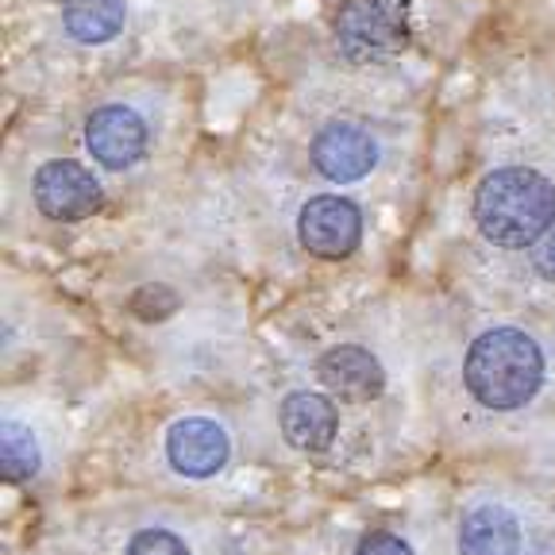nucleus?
Returning a JSON list of instances; mask_svg holds the SVG:
<instances>
[{
    "label": "nucleus",
    "instance_id": "nucleus-13",
    "mask_svg": "<svg viewBox=\"0 0 555 555\" xmlns=\"http://www.w3.org/2000/svg\"><path fill=\"white\" fill-rule=\"evenodd\" d=\"M39 443H35V436L27 433L24 425H16V421H9L4 425V436H0V470H4V478L9 482H27V478L39 470Z\"/></svg>",
    "mask_w": 555,
    "mask_h": 555
},
{
    "label": "nucleus",
    "instance_id": "nucleus-15",
    "mask_svg": "<svg viewBox=\"0 0 555 555\" xmlns=\"http://www.w3.org/2000/svg\"><path fill=\"white\" fill-rule=\"evenodd\" d=\"M128 555H190L182 537H173L170 529H143L131 537Z\"/></svg>",
    "mask_w": 555,
    "mask_h": 555
},
{
    "label": "nucleus",
    "instance_id": "nucleus-3",
    "mask_svg": "<svg viewBox=\"0 0 555 555\" xmlns=\"http://www.w3.org/2000/svg\"><path fill=\"white\" fill-rule=\"evenodd\" d=\"M336 51L351 66H374L409 47L405 9L393 0H344L332 20Z\"/></svg>",
    "mask_w": 555,
    "mask_h": 555
},
{
    "label": "nucleus",
    "instance_id": "nucleus-1",
    "mask_svg": "<svg viewBox=\"0 0 555 555\" xmlns=\"http://www.w3.org/2000/svg\"><path fill=\"white\" fill-rule=\"evenodd\" d=\"M555 220V185L529 166L486 173L475 193V224L494 247H532Z\"/></svg>",
    "mask_w": 555,
    "mask_h": 555
},
{
    "label": "nucleus",
    "instance_id": "nucleus-12",
    "mask_svg": "<svg viewBox=\"0 0 555 555\" xmlns=\"http://www.w3.org/2000/svg\"><path fill=\"white\" fill-rule=\"evenodd\" d=\"M124 0H66L62 4V24H66L69 39H78L86 47L108 43L124 31Z\"/></svg>",
    "mask_w": 555,
    "mask_h": 555
},
{
    "label": "nucleus",
    "instance_id": "nucleus-16",
    "mask_svg": "<svg viewBox=\"0 0 555 555\" xmlns=\"http://www.w3.org/2000/svg\"><path fill=\"white\" fill-rule=\"evenodd\" d=\"M356 555H413V547L401 537H393V532H366V537L359 540Z\"/></svg>",
    "mask_w": 555,
    "mask_h": 555
},
{
    "label": "nucleus",
    "instance_id": "nucleus-7",
    "mask_svg": "<svg viewBox=\"0 0 555 555\" xmlns=\"http://www.w3.org/2000/svg\"><path fill=\"white\" fill-rule=\"evenodd\" d=\"M86 147L104 170H128L147 151V124L124 104H104L86 124Z\"/></svg>",
    "mask_w": 555,
    "mask_h": 555
},
{
    "label": "nucleus",
    "instance_id": "nucleus-8",
    "mask_svg": "<svg viewBox=\"0 0 555 555\" xmlns=\"http://www.w3.org/2000/svg\"><path fill=\"white\" fill-rule=\"evenodd\" d=\"M166 455L173 470L185 478H212L232 455L224 425L208 421V416H185L166 433Z\"/></svg>",
    "mask_w": 555,
    "mask_h": 555
},
{
    "label": "nucleus",
    "instance_id": "nucleus-6",
    "mask_svg": "<svg viewBox=\"0 0 555 555\" xmlns=\"http://www.w3.org/2000/svg\"><path fill=\"white\" fill-rule=\"evenodd\" d=\"M312 166L328 178V182H359L374 170L378 163V143L366 128L359 124H324L317 135H312Z\"/></svg>",
    "mask_w": 555,
    "mask_h": 555
},
{
    "label": "nucleus",
    "instance_id": "nucleus-2",
    "mask_svg": "<svg viewBox=\"0 0 555 555\" xmlns=\"http://www.w3.org/2000/svg\"><path fill=\"white\" fill-rule=\"evenodd\" d=\"M463 382L486 409H520L537 398L544 382V351L520 328H490L470 344Z\"/></svg>",
    "mask_w": 555,
    "mask_h": 555
},
{
    "label": "nucleus",
    "instance_id": "nucleus-14",
    "mask_svg": "<svg viewBox=\"0 0 555 555\" xmlns=\"http://www.w3.org/2000/svg\"><path fill=\"white\" fill-rule=\"evenodd\" d=\"M173 309H178V294H173L170 286H163V282L143 286L131 297V312H135L139 321H166Z\"/></svg>",
    "mask_w": 555,
    "mask_h": 555
},
{
    "label": "nucleus",
    "instance_id": "nucleus-4",
    "mask_svg": "<svg viewBox=\"0 0 555 555\" xmlns=\"http://www.w3.org/2000/svg\"><path fill=\"white\" fill-rule=\"evenodd\" d=\"M31 193L39 212L59 220V224H78L86 217H96L104 205V190L93 178V170L74 163V158H51L39 166Z\"/></svg>",
    "mask_w": 555,
    "mask_h": 555
},
{
    "label": "nucleus",
    "instance_id": "nucleus-17",
    "mask_svg": "<svg viewBox=\"0 0 555 555\" xmlns=\"http://www.w3.org/2000/svg\"><path fill=\"white\" fill-rule=\"evenodd\" d=\"M532 262H537V270L547 282H555V220H552V228L532 243Z\"/></svg>",
    "mask_w": 555,
    "mask_h": 555
},
{
    "label": "nucleus",
    "instance_id": "nucleus-10",
    "mask_svg": "<svg viewBox=\"0 0 555 555\" xmlns=\"http://www.w3.org/2000/svg\"><path fill=\"white\" fill-rule=\"evenodd\" d=\"M278 425H282V436H286L289 448L297 451H328L332 440L339 433V413L332 393H309V390H294L282 409H278Z\"/></svg>",
    "mask_w": 555,
    "mask_h": 555
},
{
    "label": "nucleus",
    "instance_id": "nucleus-5",
    "mask_svg": "<svg viewBox=\"0 0 555 555\" xmlns=\"http://www.w3.org/2000/svg\"><path fill=\"white\" fill-rule=\"evenodd\" d=\"M297 240L317 259H347L363 240V212L336 193L309 197L297 217Z\"/></svg>",
    "mask_w": 555,
    "mask_h": 555
},
{
    "label": "nucleus",
    "instance_id": "nucleus-11",
    "mask_svg": "<svg viewBox=\"0 0 555 555\" xmlns=\"http://www.w3.org/2000/svg\"><path fill=\"white\" fill-rule=\"evenodd\" d=\"M520 525L502 505H478L460 525V555H517Z\"/></svg>",
    "mask_w": 555,
    "mask_h": 555
},
{
    "label": "nucleus",
    "instance_id": "nucleus-9",
    "mask_svg": "<svg viewBox=\"0 0 555 555\" xmlns=\"http://www.w3.org/2000/svg\"><path fill=\"white\" fill-rule=\"evenodd\" d=\"M317 378L339 401H374L386 390V371L359 344H336L317 359Z\"/></svg>",
    "mask_w": 555,
    "mask_h": 555
}]
</instances>
